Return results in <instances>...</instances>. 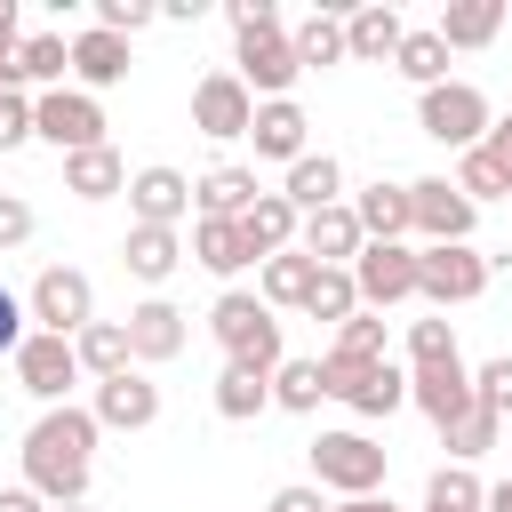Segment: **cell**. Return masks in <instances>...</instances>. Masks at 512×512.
<instances>
[{
    "label": "cell",
    "mask_w": 512,
    "mask_h": 512,
    "mask_svg": "<svg viewBox=\"0 0 512 512\" xmlns=\"http://www.w3.org/2000/svg\"><path fill=\"white\" fill-rule=\"evenodd\" d=\"M152 16H160L152 0H96V32H120V40H128V32H144Z\"/></svg>",
    "instance_id": "43"
},
{
    "label": "cell",
    "mask_w": 512,
    "mask_h": 512,
    "mask_svg": "<svg viewBox=\"0 0 512 512\" xmlns=\"http://www.w3.org/2000/svg\"><path fill=\"white\" fill-rule=\"evenodd\" d=\"M296 248H304L312 264H352V256L368 248V232H360V216H352V200H336V208H320V216H304V232H296Z\"/></svg>",
    "instance_id": "16"
},
{
    "label": "cell",
    "mask_w": 512,
    "mask_h": 512,
    "mask_svg": "<svg viewBox=\"0 0 512 512\" xmlns=\"http://www.w3.org/2000/svg\"><path fill=\"white\" fill-rule=\"evenodd\" d=\"M296 40L280 32V24H264V32H240V80H248V96L256 104H280L288 88H296Z\"/></svg>",
    "instance_id": "10"
},
{
    "label": "cell",
    "mask_w": 512,
    "mask_h": 512,
    "mask_svg": "<svg viewBox=\"0 0 512 512\" xmlns=\"http://www.w3.org/2000/svg\"><path fill=\"white\" fill-rule=\"evenodd\" d=\"M440 360H464V352H456V328H448V312H432V320H408V368H440Z\"/></svg>",
    "instance_id": "41"
},
{
    "label": "cell",
    "mask_w": 512,
    "mask_h": 512,
    "mask_svg": "<svg viewBox=\"0 0 512 512\" xmlns=\"http://www.w3.org/2000/svg\"><path fill=\"white\" fill-rule=\"evenodd\" d=\"M328 352H336V360H384V312H368V304H360V312L336 328V344H328Z\"/></svg>",
    "instance_id": "42"
},
{
    "label": "cell",
    "mask_w": 512,
    "mask_h": 512,
    "mask_svg": "<svg viewBox=\"0 0 512 512\" xmlns=\"http://www.w3.org/2000/svg\"><path fill=\"white\" fill-rule=\"evenodd\" d=\"M312 488L376 496V488H384V448H376L368 432H320V440H312Z\"/></svg>",
    "instance_id": "5"
},
{
    "label": "cell",
    "mask_w": 512,
    "mask_h": 512,
    "mask_svg": "<svg viewBox=\"0 0 512 512\" xmlns=\"http://www.w3.org/2000/svg\"><path fill=\"white\" fill-rule=\"evenodd\" d=\"M448 184H456L472 208H480V200H512V176H504L488 152H456V176H448Z\"/></svg>",
    "instance_id": "40"
},
{
    "label": "cell",
    "mask_w": 512,
    "mask_h": 512,
    "mask_svg": "<svg viewBox=\"0 0 512 512\" xmlns=\"http://www.w3.org/2000/svg\"><path fill=\"white\" fill-rule=\"evenodd\" d=\"M0 512H56V504H40L32 488H0Z\"/></svg>",
    "instance_id": "52"
},
{
    "label": "cell",
    "mask_w": 512,
    "mask_h": 512,
    "mask_svg": "<svg viewBox=\"0 0 512 512\" xmlns=\"http://www.w3.org/2000/svg\"><path fill=\"white\" fill-rule=\"evenodd\" d=\"M264 512H336V504H328L312 480H288V488H272V504H264Z\"/></svg>",
    "instance_id": "46"
},
{
    "label": "cell",
    "mask_w": 512,
    "mask_h": 512,
    "mask_svg": "<svg viewBox=\"0 0 512 512\" xmlns=\"http://www.w3.org/2000/svg\"><path fill=\"white\" fill-rule=\"evenodd\" d=\"M192 128L216 136V144L248 136V128H256V96H248V80H240V72H208V80L192 88Z\"/></svg>",
    "instance_id": "12"
},
{
    "label": "cell",
    "mask_w": 512,
    "mask_h": 512,
    "mask_svg": "<svg viewBox=\"0 0 512 512\" xmlns=\"http://www.w3.org/2000/svg\"><path fill=\"white\" fill-rule=\"evenodd\" d=\"M480 152H488V160H496V168H504V176H512V112H504V120H496V128H488V144H480Z\"/></svg>",
    "instance_id": "50"
},
{
    "label": "cell",
    "mask_w": 512,
    "mask_h": 512,
    "mask_svg": "<svg viewBox=\"0 0 512 512\" xmlns=\"http://www.w3.org/2000/svg\"><path fill=\"white\" fill-rule=\"evenodd\" d=\"M16 48H24V40H16V0H0V64H8Z\"/></svg>",
    "instance_id": "51"
},
{
    "label": "cell",
    "mask_w": 512,
    "mask_h": 512,
    "mask_svg": "<svg viewBox=\"0 0 512 512\" xmlns=\"http://www.w3.org/2000/svg\"><path fill=\"white\" fill-rule=\"evenodd\" d=\"M312 272H320V264H312L304 248H280V256H264V288H256V296H264V304H304V296H312Z\"/></svg>",
    "instance_id": "34"
},
{
    "label": "cell",
    "mask_w": 512,
    "mask_h": 512,
    "mask_svg": "<svg viewBox=\"0 0 512 512\" xmlns=\"http://www.w3.org/2000/svg\"><path fill=\"white\" fill-rule=\"evenodd\" d=\"M96 408H48L24 432V488L40 504H88V464H96Z\"/></svg>",
    "instance_id": "1"
},
{
    "label": "cell",
    "mask_w": 512,
    "mask_h": 512,
    "mask_svg": "<svg viewBox=\"0 0 512 512\" xmlns=\"http://www.w3.org/2000/svg\"><path fill=\"white\" fill-rule=\"evenodd\" d=\"M64 192H80V200H112V192H128V168H120V152H112V144H96V152H72V160H64Z\"/></svg>",
    "instance_id": "31"
},
{
    "label": "cell",
    "mask_w": 512,
    "mask_h": 512,
    "mask_svg": "<svg viewBox=\"0 0 512 512\" xmlns=\"http://www.w3.org/2000/svg\"><path fill=\"white\" fill-rule=\"evenodd\" d=\"M400 40H408V24H400V8H384V0L344 16V56H360V64H392Z\"/></svg>",
    "instance_id": "18"
},
{
    "label": "cell",
    "mask_w": 512,
    "mask_h": 512,
    "mask_svg": "<svg viewBox=\"0 0 512 512\" xmlns=\"http://www.w3.org/2000/svg\"><path fill=\"white\" fill-rule=\"evenodd\" d=\"M152 416H160V384H144L136 368L96 384V424H112V432H144Z\"/></svg>",
    "instance_id": "17"
},
{
    "label": "cell",
    "mask_w": 512,
    "mask_h": 512,
    "mask_svg": "<svg viewBox=\"0 0 512 512\" xmlns=\"http://www.w3.org/2000/svg\"><path fill=\"white\" fill-rule=\"evenodd\" d=\"M24 312H32L48 336H80V328L96 320V288H88V272H72V264H48V272L32 280V296H24Z\"/></svg>",
    "instance_id": "9"
},
{
    "label": "cell",
    "mask_w": 512,
    "mask_h": 512,
    "mask_svg": "<svg viewBox=\"0 0 512 512\" xmlns=\"http://www.w3.org/2000/svg\"><path fill=\"white\" fill-rule=\"evenodd\" d=\"M296 232H304V216L280 200V192H256V208L240 216V240H248V256L264 264V256H280V248H296Z\"/></svg>",
    "instance_id": "21"
},
{
    "label": "cell",
    "mask_w": 512,
    "mask_h": 512,
    "mask_svg": "<svg viewBox=\"0 0 512 512\" xmlns=\"http://www.w3.org/2000/svg\"><path fill=\"white\" fill-rule=\"evenodd\" d=\"M128 208H136V224H184L192 216V176L184 168H168V160H152V168H136L128 176Z\"/></svg>",
    "instance_id": "14"
},
{
    "label": "cell",
    "mask_w": 512,
    "mask_h": 512,
    "mask_svg": "<svg viewBox=\"0 0 512 512\" xmlns=\"http://www.w3.org/2000/svg\"><path fill=\"white\" fill-rule=\"evenodd\" d=\"M472 392H480V408H496V416H512V352H504V360H488V368L472 376Z\"/></svg>",
    "instance_id": "44"
},
{
    "label": "cell",
    "mask_w": 512,
    "mask_h": 512,
    "mask_svg": "<svg viewBox=\"0 0 512 512\" xmlns=\"http://www.w3.org/2000/svg\"><path fill=\"white\" fill-rule=\"evenodd\" d=\"M496 432H504V416H496V408H480V400H472L456 424H440V440H448V456H456V464L488 456V448H496Z\"/></svg>",
    "instance_id": "37"
},
{
    "label": "cell",
    "mask_w": 512,
    "mask_h": 512,
    "mask_svg": "<svg viewBox=\"0 0 512 512\" xmlns=\"http://www.w3.org/2000/svg\"><path fill=\"white\" fill-rule=\"evenodd\" d=\"M408 208H416V232H424V248L472 240V200H464L448 176H416V184H408Z\"/></svg>",
    "instance_id": "13"
},
{
    "label": "cell",
    "mask_w": 512,
    "mask_h": 512,
    "mask_svg": "<svg viewBox=\"0 0 512 512\" xmlns=\"http://www.w3.org/2000/svg\"><path fill=\"white\" fill-rule=\"evenodd\" d=\"M328 400V376H320V360H280L272 368V408H296V416H312Z\"/></svg>",
    "instance_id": "36"
},
{
    "label": "cell",
    "mask_w": 512,
    "mask_h": 512,
    "mask_svg": "<svg viewBox=\"0 0 512 512\" xmlns=\"http://www.w3.org/2000/svg\"><path fill=\"white\" fill-rule=\"evenodd\" d=\"M304 312H312V320H336V328H344V320L360 312L352 264H320V272H312V296H304Z\"/></svg>",
    "instance_id": "35"
},
{
    "label": "cell",
    "mask_w": 512,
    "mask_h": 512,
    "mask_svg": "<svg viewBox=\"0 0 512 512\" xmlns=\"http://www.w3.org/2000/svg\"><path fill=\"white\" fill-rule=\"evenodd\" d=\"M72 72H80V88H112V80H128V40L120 32H72Z\"/></svg>",
    "instance_id": "25"
},
{
    "label": "cell",
    "mask_w": 512,
    "mask_h": 512,
    "mask_svg": "<svg viewBox=\"0 0 512 512\" xmlns=\"http://www.w3.org/2000/svg\"><path fill=\"white\" fill-rule=\"evenodd\" d=\"M72 376H80V352H72V336H48V328H32V336L16 344V384H24L32 400H48V408H64V392H72Z\"/></svg>",
    "instance_id": "11"
},
{
    "label": "cell",
    "mask_w": 512,
    "mask_h": 512,
    "mask_svg": "<svg viewBox=\"0 0 512 512\" xmlns=\"http://www.w3.org/2000/svg\"><path fill=\"white\" fill-rule=\"evenodd\" d=\"M424 504H432V512H488V488L472 480V464H440V472L424 480Z\"/></svg>",
    "instance_id": "38"
},
{
    "label": "cell",
    "mask_w": 512,
    "mask_h": 512,
    "mask_svg": "<svg viewBox=\"0 0 512 512\" xmlns=\"http://www.w3.org/2000/svg\"><path fill=\"white\" fill-rule=\"evenodd\" d=\"M64 72H72V40H64V32H32V40L16 48V96H24L32 80H40V88H56Z\"/></svg>",
    "instance_id": "32"
},
{
    "label": "cell",
    "mask_w": 512,
    "mask_h": 512,
    "mask_svg": "<svg viewBox=\"0 0 512 512\" xmlns=\"http://www.w3.org/2000/svg\"><path fill=\"white\" fill-rule=\"evenodd\" d=\"M264 408H272V376L224 360V376H216V416H224V424H248V416H264Z\"/></svg>",
    "instance_id": "30"
},
{
    "label": "cell",
    "mask_w": 512,
    "mask_h": 512,
    "mask_svg": "<svg viewBox=\"0 0 512 512\" xmlns=\"http://www.w3.org/2000/svg\"><path fill=\"white\" fill-rule=\"evenodd\" d=\"M304 128H312V120L296 112V96L256 104V128H248V136H256V160H288V168H296V160H304Z\"/></svg>",
    "instance_id": "22"
},
{
    "label": "cell",
    "mask_w": 512,
    "mask_h": 512,
    "mask_svg": "<svg viewBox=\"0 0 512 512\" xmlns=\"http://www.w3.org/2000/svg\"><path fill=\"white\" fill-rule=\"evenodd\" d=\"M320 376H328V400H344L352 416H392L408 400V376L392 360H336V352H320Z\"/></svg>",
    "instance_id": "6"
},
{
    "label": "cell",
    "mask_w": 512,
    "mask_h": 512,
    "mask_svg": "<svg viewBox=\"0 0 512 512\" xmlns=\"http://www.w3.org/2000/svg\"><path fill=\"white\" fill-rule=\"evenodd\" d=\"M208 336L224 344V360H240V368H280L288 352H280V320H272V304L264 296H248V288H224L216 296V312H208Z\"/></svg>",
    "instance_id": "2"
},
{
    "label": "cell",
    "mask_w": 512,
    "mask_h": 512,
    "mask_svg": "<svg viewBox=\"0 0 512 512\" xmlns=\"http://www.w3.org/2000/svg\"><path fill=\"white\" fill-rule=\"evenodd\" d=\"M352 288H360L368 312L408 304V296H416V248H408V240H368V248L352 256Z\"/></svg>",
    "instance_id": "8"
},
{
    "label": "cell",
    "mask_w": 512,
    "mask_h": 512,
    "mask_svg": "<svg viewBox=\"0 0 512 512\" xmlns=\"http://www.w3.org/2000/svg\"><path fill=\"white\" fill-rule=\"evenodd\" d=\"M72 352H80V368L104 384V376H128L136 368V352H128V320H88L80 336H72Z\"/></svg>",
    "instance_id": "26"
},
{
    "label": "cell",
    "mask_w": 512,
    "mask_h": 512,
    "mask_svg": "<svg viewBox=\"0 0 512 512\" xmlns=\"http://www.w3.org/2000/svg\"><path fill=\"white\" fill-rule=\"evenodd\" d=\"M224 16H232V32H264V24H280V8H272V0H232Z\"/></svg>",
    "instance_id": "49"
},
{
    "label": "cell",
    "mask_w": 512,
    "mask_h": 512,
    "mask_svg": "<svg viewBox=\"0 0 512 512\" xmlns=\"http://www.w3.org/2000/svg\"><path fill=\"white\" fill-rule=\"evenodd\" d=\"M432 32H440L448 48H488V40L504 32V0H448Z\"/></svg>",
    "instance_id": "27"
},
{
    "label": "cell",
    "mask_w": 512,
    "mask_h": 512,
    "mask_svg": "<svg viewBox=\"0 0 512 512\" xmlns=\"http://www.w3.org/2000/svg\"><path fill=\"white\" fill-rule=\"evenodd\" d=\"M336 192H344V168H336L328 152H304V160L288 168V184H280V200H288L296 216H320V208H336Z\"/></svg>",
    "instance_id": "23"
},
{
    "label": "cell",
    "mask_w": 512,
    "mask_h": 512,
    "mask_svg": "<svg viewBox=\"0 0 512 512\" xmlns=\"http://www.w3.org/2000/svg\"><path fill=\"white\" fill-rule=\"evenodd\" d=\"M192 264H208L216 280H232V272L256 264V256H248V240H240L232 216H200V224H192Z\"/></svg>",
    "instance_id": "29"
},
{
    "label": "cell",
    "mask_w": 512,
    "mask_h": 512,
    "mask_svg": "<svg viewBox=\"0 0 512 512\" xmlns=\"http://www.w3.org/2000/svg\"><path fill=\"white\" fill-rule=\"evenodd\" d=\"M56 512H88V504H56Z\"/></svg>",
    "instance_id": "55"
},
{
    "label": "cell",
    "mask_w": 512,
    "mask_h": 512,
    "mask_svg": "<svg viewBox=\"0 0 512 512\" xmlns=\"http://www.w3.org/2000/svg\"><path fill=\"white\" fill-rule=\"evenodd\" d=\"M256 192H264L256 168H232V160L208 168V176H192V208H200V216H232V224H240V216L256 208Z\"/></svg>",
    "instance_id": "20"
},
{
    "label": "cell",
    "mask_w": 512,
    "mask_h": 512,
    "mask_svg": "<svg viewBox=\"0 0 512 512\" xmlns=\"http://www.w3.org/2000/svg\"><path fill=\"white\" fill-rule=\"evenodd\" d=\"M392 64H400L416 88H440V80H448V40H440V32H408Z\"/></svg>",
    "instance_id": "39"
},
{
    "label": "cell",
    "mask_w": 512,
    "mask_h": 512,
    "mask_svg": "<svg viewBox=\"0 0 512 512\" xmlns=\"http://www.w3.org/2000/svg\"><path fill=\"white\" fill-rule=\"evenodd\" d=\"M32 128L72 160V152H96V144H104V104H96L88 88H40V96H32Z\"/></svg>",
    "instance_id": "7"
},
{
    "label": "cell",
    "mask_w": 512,
    "mask_h": 512,
    "mask_svg": "<svg viewBox=\"0 0 512 512\" xmlns=\"http://www.w3.org/2000/svg\"><path fill=\"white\" fill-rule=\"evenodd\" d=\"M288 40H296V64H304V72H320V64H344V16H328V8H312V16H304Z\"/></svg>",
    "instance_id": "33"
},
{
    "label": "cell",
    "mask_w": 512,
    "mask_h": 512,
    "mask_svg": "<svg viewBox=\"0 0 512 512\" xmlns=\"http://www.w3.org/2000/svg\"><path fill=\"white\" fill-rule=\"evenodd\" d=\"M128 352H136V360H176V352H184V312H176L168 296H144V304L128 312Z\"/></svg>",
    "instance_id": "19"
},
{
    "label": "cell",
    "mask_w": 512,
    "mask_h": 512,
    "mask_svg": "<svg viewBox=\"0 0 512 512\" xmlns=\"http://www.w3.org/2000/svg\"><path fill=\"white\" fill-rule=\"evenodd\" d=\"M40 128H32V96H0V152H16V144H32Z\"/></svg>",
    "instance_id": "45"
},
{
    "label": "cell",
    "mask_w": 512,
    "mask_h": 512,
    "mask_svg": "<svg viewBox=\"0 0 512 512\" xmlns=\"http://www.w3.org/2000/svg\"><path fill=\"white\" fill-rule=\"evenodd\" d=\"M24 320H32V312H24V304H16V296H8V288H0V352H8V360H16V344H24V336H32V328H24Z\"/></svg>",
    "instance_id": "48"
},
{
    "label": "cell",
    "mask_w": 512,
    "mask_h": 512,
    "mask_svg": "<svg viewBox=\"0 0 512 512\" xmlns=\"http://www.w3.org/2000/svg\"><path fill=\"white\" fill-rule=\"evenodd\" d=\"M24 240H32V208L16 192H0V248H24Z\"/></svg>",
    "instance_id": "47"
},
{
    "label": "cell",
    "mask_w": 512,
    "mask_h": 512,
    "mask_svg": "<svg viewBox=\"0 0 512 512\" xmlns=\"http://www.w3.org/2000/svg\"><path fill=\"white\" fill-rule=\"evenodd\" d=\"M416 128H424L432 144H448V152H480L488 128H496V112H488V96H480L472 80H440V88L416 96Z\"/></svg>",
    "instance_id": "3"
},
{
    "label": "cell",
    "mask_w": 512,
    "mask_h": 512,
    "mask_svg": "<svg viewBox=\"0 0 512 512\" xmlns=\"http://www.w3.org/2000/svg\"><path fill=\"white\" fill-rule=\"evenodd\" d=\"M352 216H360V232H368V240H400V232H416L408 184H368V192L352 200Z\"/></svg>",
    "instance_id": "28"
},
{
    "label": "cell",
    "mask_w": 512,
    "mask_h": 512,
    "mask_svg": "<svg viewBox=\"0 0 512 512\" xmlns=\"http://www.w3.org/2000/svg\"><path fill=\"white\" fill-rule=\"evenodd\" d=\"M120 264H128L136 280H152V288H160V280L184 264V240H176L168 224H128V240H120Z\"/></svg>",
    "instance_id": "24"
},
{
    "label": "cell",
    "mask_w": 512,
    "mask_h": 512,
    "mask_svg": "<svg viewBox=\"0 0 512 512\" xmlns=\"http://www.w3.org/2000/svg\"><path fill=\"white\" fill-rule=\"evenodd\" d=\"M488 272H496V256H480L472 240L416 248V296H424L432 312H448V304H472V296L488 288Z\"/></svg>",
    "instance_id": "4"
},
{
    "label": "cell",
    "mask_w": 512,
    "mask_h": 512,
    "mask_svg": "<svg viewBox=\"0 0 512 512\" xmlns=\"http://www.w3.org/2000/svg\"><path fill=\"white\" fill-rule=\"evenodd\" d=\"M488 512H512V480H496V488H488Z\"/></svg>",
    "instance_id": "54"
},
{
    "label": "cell",
    "mask_w": 512,
    "mask_h": 512,
    "mask_svg": "<svg viewBox=\"0 0 512 512\" xmlns=\"http://www.w3.org/2000/svg\"><path fill=\"white\" fill-rule=\"evenodd\" d=\"M408 400H416L432 424H456L480 392H472V368H464V360H440V368H408Z\"/></svg>",
    "instance_id": "15"
},
{
    "label": "cell",
    "mask_w": 512,
    "mask_h": 512,
    "mask_svg": "<svg viewBox=\"0 0 512 512\" xmlns=\"http://www.w3.org/2000/svg\"><path fill=\"white\" fill-rule=\"evenodd\" d=\"M336 512H400V504H392V496H344Z\"/></svg>",
    "instance_id": "53"
}]
</instances>
